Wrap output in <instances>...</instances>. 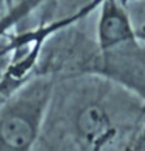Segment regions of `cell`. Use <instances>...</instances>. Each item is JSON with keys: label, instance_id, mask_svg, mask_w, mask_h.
<instances>
[{"label": "cell", "instance_id": "6da1fadb", "mask_svg": "<svg viewBox=\"0 0 145 151\" xmlns=\"http://www.w3.org/2000/svg\"><path fill=\"white\" fill-rule=\"evenodd\" d=\"M52 81L31 79L0 109V151H31L52 96Z\"/></svg>", "mask_w": 145, "mask_h": 151}, {"label": "cell", "instance_id": "8992f818", "mask_svg": "<svg viewBox=\"0 0 145 151\" xmlns=\"http://www.w3.org/2000/svg\"><path fill=\"white\" fill-rule=\"evenodd\" d=\"M137 35H138V40H139V41L145 44V31H138V30H137Z\"/></svg>", "mask_w": 145, "mask_h": 151}, {"label": "cell", "instance_id": "277c9868", "mask_svg": "<svg viewBox=\"0 0 145 151\" xmlns=\"http://www.w3.org/2000/svg\"><path fill=\"white\" fill-rule=\"evenodd\" d=\"M76 129L80 140L89 147H99L111 133V122L100 105H87L78 114Z\"/></svg>", "mask_w": 145, "mask_h": 151}, {"label": "cell", "instance_id": "7a4b0ae2", "mask_svg": "<svg viewBox=\"0 0 145 151\" xmlns=\"http://www.w3.org/2000/svg\"><path fill=\"white\" fill-rule=\"evenodd\" d=\"M90 72L111 81L145 100V44L139 40L97 52Z\"/></svg>", "mask_w": 145, "mask_h": 151}, {"label": "cell", "instance_id": "3957f363", "mask_svg": "<svg viewBox=\"0 0 145 151\" xmlns=\"http://www.w3.org/2000/svg\"><path fill=\"white\" fill-rule=\"evenodd\" d=\"M97 50L109 51L138 40L130 14L120 1L106 0L100 3L97 19Z\"/></svg>", "mask_w": 145, "mask_h": 151}, {"label": "cell", "instance_id": "5b68a950", "mask_svg": "<svg viewBox=\"0 0 145 151\" xmlns=\"http://www.w3.org/2000/svg\"><path fill=\"white\" fill-rule=\"evenodd\" d=\"M37 6H40V1H21L14 7L9 9L4 16H0V40L7 35L10 28H13L17 23H20L34 9H37Z\"/></svg>", "mask_w": 145, "mask_h": 151}]
</instances>
